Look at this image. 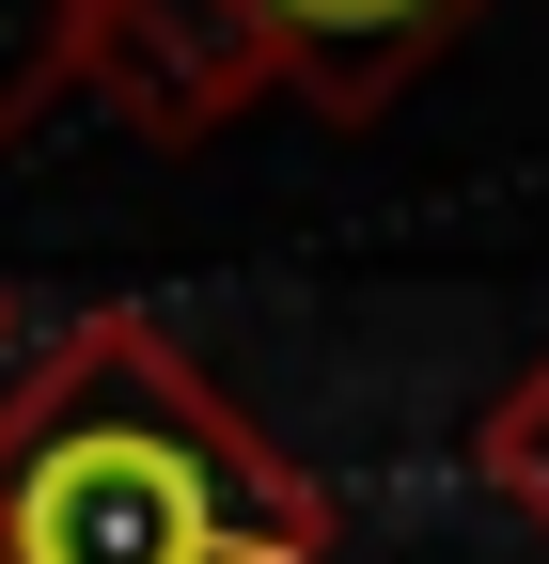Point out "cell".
<instances>
[{
  "mask_svg": "<svg viewBox=\"0 0 549 564\" xmlns=\"http://www.w3.org/2000/svg\"><path fill=\"white\" fill-rule=\"evenodd\" d=\"M346 518L142 299L0 377V564H330Z\"/></svg>",
  "mask_w": 549,
  "mask_h": 564,
  "instance_id": "cell-1",
  "label": "cell"
},
{
  "mask_svg": "<svg viewBox=\"0 0 549 564\" xmlns=\"http://www.w3.org/2000/svg\"><path fill=\"white\" fill-rule=\"evenodd\" d=\"M79 95H95L126 141L189 158V141H220L236 110L283 95V32H267V0H95Z\"/></svg>",
  "mask_w": 549,
  "mask_h": 564,
  "instance_id": "cell-2",
  "label": "cell"
},
{
  "mask_svg": "<svg viewBox=\"0 0 549 564\" xmlns=\"http://www.w3.org/2000/svg\"><path fill=\"white\" fill-rule=\"evenodd\" d=\"M471 17H487V0H267V32H283V95L330 110V126H377Z\"/></svg>",
  "mask_w": 549,
  "mask_h": 564,
  "instance_id": "cell-3",
  "label": "cell"
},
{
  "mask_svg": "<svg viewBox=\"0 0 549 564\" xmlns=\"http://www.w3.org/2000/svg\"><path fill=\"white\" fill-rule=\"evenodd\" d=\"M79 63H95V0H0V158L47 141V110L79 95Z\"/></svg>",
  "mask_w": 549,
  "mask_h": 564,
  "instance_id": "cell-4",
  "label": "cell"
},
{
  "mask_svg": "<svg viewBox=\"0 0 549 564\" xmlns=\"http://www.w3.org/2000/svg\"><path fill=\"white\" fill-rule=\"evenodd\" d=\"M471 486H487V502L549 549V345H534V361L487 392V423H471Z\"/></svg>",
  "mask_w": 549,
  "mask_h": 564,
  "instance_id": "cell-5",
  "label": "cell"
},
{
  "mask_svg": "<svg viewBox=\"0 0 549 564\" xmlns=\"http://www.w3.org/2000/svg\"><path fill=\"white\" fill-rule=\"evenodd\" d=\"M17 361H32V299L0 282V377H17Z\"/></svg>",
  "mask_w": 549,
  "mask_h": 564,
  "instance_id": "cell-6",
  "label": "cell"
}]
</instances>
